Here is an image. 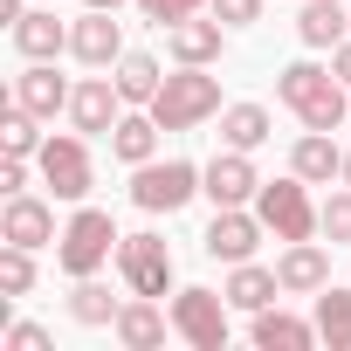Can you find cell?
I'll list each match as a JSON object with an SVG mask.
<instances>
[{
	"mask_svg": "<svg viewBox=\"0 0 351 351\" xmlns=\"http://www.w3.org/2000/svg\"><path fill=\"white\" fill-rule=\"evenodd\" d=\"M276 104H289L296 117H303V131H337L344 117H351V83H337L324 62H289V69H276Z\"/></svg>",
	"mask_w": 351,
	"mask_h": 351,
	"instance_id": "cell-1",
	"label": "cell"
},
{
	"mask_svg": "<svg viewBox=\"0 0 351 351\" xmlns=\"http://www.w3.org/2000/svg\"><path fill=\"white\" fill-rule=\"evenodd\" d=\"M228 104H221V76H207V69H186V62H172V76L158 83V97H152V117H158V131H200L207 117H221Z\"/></svg>",
	"mask_w": 351,
	"mask_h": 351,
	"instance_id": "cell-2",
	"label": "cell"
},
{
	"mask_svg": "<svg viewBox=\"0 0 351 351\" xmlns=\"http://www.w3.org/2000/svg\"><path fill=\"white\" fill-rule=\"evenodd\" d=\"M207 193V165L193 158H145L131 165V207L138 214H180Z\"/></svg>",
	"mask_w": 351,
	"mask_h": 351,
	"instance_id": "cell-3",
	"label": "cell"
},
{
	"mask_svg": "<svg viewBox=\"0 0 351 351\" xmlns=\"http://www.w3.org/2000/svg\"><path fill=\"white\" fill-rule=\"evenodd\" d=\"M117 221L104 214V207H76L69 214V228H62V241H56V269L69 276V282H83V276H104L110 262H117Z\"/></svg>",
	"mask_w": 351,
	"mask_h": 351,
	"instance_id": "cell-4",
	"label": "cell"
},
{
	"mask_svg": "<svg viewBox=\"0 0 351 351\" xmlns=\"http://www.w3.org/2000/svg\"><path fill=\"white\" fill-rule=\"evenodd\" d=\"M35 165H42V186L56 193V200H69V207H83L90 200V186H97V165H90V138L69 124V131H56L42 152H35Z\"/></svg>",
	"mask_w": 351,
	"mask_h": 351,
	"instance_id": "cell-5",
	"label": "cell"
},
{
	"mask_svg": "<svg viewBox=\"0 0 351 351\" xmlns=\"http://www.w3.org/2000/svg\"><path fill=\"white\" fill-rule=\"evenodd\" d=\"M255 214H262V228L276 234V241H317L324 228H317V200H310V180H262V193H255Z\"/></svg>",
	"mask_w": 351,
	"mask_h": 351,
	"instance_id": "cell-6",
	"label": "cell"
},
{
	"mask_svg": "<svg viewBox=\"0 0 351 351\" xmlns=\"http://www.w3.org/2000/svg\"><path fill=\"white\" fill-rule=\"evenodd\" d=\"M228 296L221 289H180L172 296V330H180L193 351H228Z\"/></svg>",
	"mask_w": 351,
	"mask_h": 351,
	"instance_id": "cell-7",
	"label": "cell"
},
{
	"mask_svg": "<svg viewBox=\"0 0 351 351\" xmlns=\"http://www.w3.org/2000/svg\"><path fill=\"white\" fill-rule=\"evenodd\" d=\"M117 282L131 296H165L172 289V248H165V234H124L117 241Z\"/></svg>",
	"mask_w": 351,
	"mask_h": 351,
	"instance_id": "cell-8",
	"label": "cell"
},
{
	"mask_svg": "<svg viewBox=\"0 0 351 351\" xmlns=\"http://www.w3.org/2000/svg\"><path fill=\"white\" fill-rule=\"evenodd\" d=\"M262 214L255 207H214V221H207V234H200V248L214 255V262H255V248H262Z\"/></svg>",
	"mask_w": 351,
	"mask_h": 351,
	"instance_id": "cell-9",
	"label": "cell"
},
{
	"mask_svg": "<svg viewBox=\"0 0 351 351\" xmlns=\"http://www.w3.org/2000/svg\"><path fill=\"white\" fill-rule=\"evenodd\" d=\"M165 56L186 62V69H214V62L228 56V21H221V14H186V21H172V28H165Z\"/></svg>",
	"mask_w": 351,
	"mask_h": 351,
	"instance_id": "cell-10",
	"label": "cell"
},
{
	"mask_svg": "<svg viewBox=\"0 0 351 351\" xmlns=\"http://www.w3.org/2000/svg\"><path fill=\"white\" fill-rule=\"evenodd\" d=\"M255 193H262L255 152H234V145H221V152L207 158V200H214V207H255Z\"/></svg>",
	"mask_w": 351,
	"mask_h": 351,
	"instance_id": "cell-11",
	"label": "cell"
},
{
	"mask_svg": "<svg viewBox=\"0 0 351 351\" xmlns=\"http://www.w3.org/2000/svg\"><path fill=\"white\" fill-rule=\"evenodd\" d=\"M124 110H131V104H124V97H117V83H110V76H83V83H76V97H69V110H62V117H69V124H76V131H83V138H110V131H117V117H124Z\"/></svg>",
	"mask_w": 351,
	"mask_h": 351,
	"instance_id": "cell-12",
	"label": "cell"
},
{
	"mask_svg": "<svg viewBox=\"0 0 351 351\" xmlns=\"http://www.w3.org/2000/svg\"><path fill=\"white\" fill-rule=\"evenodd\" d=\"M0 241H14V248H56L62 241L56 207L35 200V193H8V207H0Z\"/></svg>",
	"mask_w": 351,
	"mask_h": 351,
	"instance_id": "cell-13",
	"label": "cell"
},
{
	"mask_svg": "<svg viewBox=\"0 0 351 351\" xmlns=\"http://www.w3.org/2000/svg\"><path fill=\"white\" fill-rule=\"evenodd\" d=\"M8 42L21 62H56V56H69V21H56V0H42L8 28Z\"/></svg>",
	"mask_w": 351,
	"mask_h": 351,
	"instance_id": "cell-14",
	"label": "cell"
},
{
	"mask_svg": "<svg viewBox=\"0 0 351 351\" xmlns=\"http://www.w3.org/2000/svg\"><path fill=\"white\" fill-rule=\"evenodd\" d=\"M69 56L83 69H110L124 56V21L104 14V8H83V21H69Z\"/></svg>",
	"mask_w": 351,
	"mask_h": 351,
	"instance_id": "cell-15",
	"label": "cell"
},
{
	"mask_svg": "<svg viewBox=\"0 0 351 351\" xmlns=\"http://www.w3.org/2000/svg\"><path fill=\"white\" fill-rule=\"evenodd\" d=\"M276 282H282V296H317V289L330 282V255H324V241H282V255H276Z\"/></svg>",
	"mask_w": 351,
	"mask_h": 351,
	"instance_id": "cell-16",
	"label": "cell"
},
{
	"mask_svg": "<svg viewBox=\"0 0 351 351\" xmlns=\"http://www.w3.org/2000/svg\"><path fill=\"white\" fill-rule=\"evenodd\" d=\"M165 330H172V310H158V296H124V310H117V324H110V337H117L124 351H158Z\"/></svg>",
	"mask_w": 351,
	"mask_h": 351,
	"instance_id": "cell-17",
	"label": "cell"
},
{
	"mask_svg": "<svg viewBox=\"0 0 351 351\" xmlns=\"http://www.w3.org/2000/svg\"><path fill=\"white\" fill-rule=\"evenodd\" d=\"M289 172L310 180V186H330V180H344V145H337L330 131H303V138L289 145Z\"/></svg>",
	"mask_w": 351,
	"mask_h": 351,
	"instance_id": "cell-18",
	"label": "cell"
},
{
	"mask_svg": "<svg viewBox=\"0 0 351 351\" xmlns=\"http://www.w3.org/2000/svg\"><path fill=\"white\" fill-rule=\"evenodd\" d=\"M14 97H21V104H28V110H35L42 124H49L56 110H69L76 83H69V76H56V62H28V69L14 76Z\"/></svg>",
	"mask_w": 351,
	"mask_h": 351,
	"instance_id": "cell-19",
	"label": "cell"
},
{
	"mask_svg": "<svg viewBox=\"0 0 351 351\" xmlns=\"http://www.w3.org/2000/svg\"><path fill=\"white\" fill-rule=\"evenodd\" d=\"M110 83H117V97H124L131 110H152V97H158L165 69H158V56H145V49H124V56L110 62Z\"/></svg>",
	"mask_w": 351,
	"mask_h": 351,
	"instance_id": "cell-20",
	"label": "cell"
},
{
	"mask_svg": "<svg viewBox=\"0 0 351 351\" xmlns=\"http://www.w3.org/2000/svg\"><path fill=\"white\" fill-rule=\"evenodd\" d=\"M248 337H255L262 351H310V344H324V337H317V317L303 324V317H289V310H276V303L255 310V330H248Z\"/></svg>",
	"mask_w": 351,
	"mask_h": 351,
	"instance_id": "cell-21",
	"label": "cell"
},
{
	"mask_svg": "<svg viewBox=\"0 0 351 351\" xmlns=\"http://www.w3.org/2000/svg\"><path fill=\"white\" fill-rule=\"evenodd\" d=\"M344 35H351V8H344V0H310V8L296 14V42H303V49H317V56H324V49H337Z\"/></svg>",
	"mask_w": 351,
	"mask_h": 351,
	"instance_id": "cell-22",
	"label": "cell"
},
{
	"mask_svg": "<svg viewBox=\"0 0 351 351\" xmlns=\"http://www.w3.org/2000/svg\"><path fill=\"white\" fill-rule=\"evenodd\" d=\"M158 138H165V131H158L152 110H124L117 131H110V158H117V165H145V158H158Z\"/></svg>",
	"mask_w": 351,
	"mask_h": 351,
	"instance_id": "cell-23",
	"label": "cell"
},
{
	"mask_svg": "<svg viewBox=\"0 0 351 351\" xmlns=\"http://www.w3.org/2000/svg\"><path fill=\"white\" fill-rule=\"evenodd\" d=\"M221 296H228L234 310H248V317H255V310H269V303L282 296V282H276V269H262V262H234Z\"/></svg>",
	"mask_w": 351,
	"mask_h": 351,
	"instance_id": "cell-24",
	"label": "cell"
},
{
	"mask_svg": "<svg viewBox=\"0 0 351 351\" xmlns=\"http://www.w3.org/2000/svg\"><path fill=\"white\" fill-rule=\"evenodd\" d=\"M276 138V117L262 110V104H228L221 110V145H234V152H262Z\"/></svg>",
	"mask_w": 351,
	"mask_h": 351,
	"instance_id": "cell-25",
	"label": "cell"
},
{
	"mask_svg": "<svg viewBox=\"0 0 351 351\" xmlns=\"http://www.w3.org/2000/svg\"><path fill=\"white\" fill-rule=\"evenodd\" d=\"M117 310H124V296H110V282H97V276H83V282L69 289V317H76L83 330H104V324H117Z\"/></svg>",
	"mask_w": 351,
	"mask_h": 351,
	"instance_id": "cell-26",
	"label": "cell"
},
{
	"mask_svg": "<svg viewBox=\"0 0 351 351\" xmlns=\"http://www.w3.org/2000/svg\"><path fill=\"white\" fill-rule=\"evenodd\" d=\"M317 337L330 351H351V289H337V282L317 289Z\"/></svg>",
	"mask_w": 351,
	"mask_h": 351,
	"instance_id": "cell-27",
	"label": "cell"
},
{
	"mask_svg": "<svg viewBox=\"0 0 351 351\" xmlns=\"http://www.w3.org/2000/svg\"><path fill=\"white\" fill-rule=\"evenodd\" d=\"M317 228L330 234V248H351V186H344V180H337L330 200L317 207Z\"/></svg>",
	"mask_w": 351,
	"mask_h": 351,
	"instance_id": "cell-28",
	"label": "cell"
},
{
	"mask_svg": "<svg viewBox=\"0 0 351 351\" xmlns=\"http://www.w3.org/2000/svg\"><path fill=\"white\" fill-rule=\"evenodd\" d=\"M35 289V248H0V296H28Z\"/></svg>",
	"mask_w": 351,
	"mask_h": 351,
	"instance_id": "cell-29",
	"label": "cell"
},
{
	"mask_svg": "<svg viewBox=\"0 0 351 351\" xmlns=\"http://www.w3.org/2000/svg\"><path fill=\"white\" fill-rule=\"evenodd\" d=\"M138 14L152 28H172V21H186V14H207V0H138Z\"/></svg>",
	"mask_w": 351,
	"mask_h": 351,
	"instance_id": "cell-30",
	"label": "cell"
},
{
	"mask_svg": "<svg viewBox=\"0 0 351 351\" xmlns=\"http://www.w3.org/2000/svg\"><path fill=\"white\" fill-rule=\"evenodd\" d=\"M262 8H269V0H207V14H221L228 28H255Z\"/></svg>",
	"mask_w": 351,
	"mask_h": 351,
	"instance_id": "cell-31",
	"label": "cell"
},
{
	"mask_svg": "<svg viewBox=\"0 0 351 351\" xmlns=\"http://www.w3.org/2000/svg\"><path fill=\"white\" fill-rule=\"evenodd\" d=\"M0 344H8V351H49L56 337H49L42 324H8V330H0Z\"/></svg>",
	"mask_w": 351,
	"mask_h": 351,
	"instance_id": "cell-32",
	"label": "cell"
},
{
	"mask_svg": "<svg viewBox=\"0 0 351 351\" xmlns=\"http://www.w3.org/2000/svg\"><path fill=\"white\" fill-rule=\"evenodd\" d=\"M0 193H28V158H0Z\"/></svg>",
	"mask_w": 351,
	"mask_h": 351,
	"instance_id": "cell-33",
	"label": "cell"
},
{
	"mask_svg": "<svg viewBox=\"0 0 351 351\" xmlns=\"http://www.w3.org/2000/svg\"><path fill=\"white\" fill-rule=\"evenodd\" d=\"M330 76H337V83H351V35L330 49Z\"/></svg>",
	"mask_w": 351,
	"mask_h": 351,
	"instance_id": "cell-34",
	"label": "cell"
},
{
	"mask_svg": "<svg viewBox=\"0 0 351 351\" xmlns=\"http://www.w3.org/2000/svg\"><path fill=\"white\" fill-rule=\"evenodd\" d=\"M83 8H104V14H117V8H124V0H83Z\"/></svg>",
	"mask_w": 351,
	"mask_h": 351,
	"instance_id": "cell-35",
	"label": "cell"
},
{
	"mask_svg": "<svg viewBox=\"0 0 351 351\" xmlns=\"http://www.w3.org/2000/svg\"><path fill=\"white\" fill-rule=\"evenodd\" d=\"M344 186H351V145H344Z\"/></svg>",
	"mask_w": 351,
	"mask_h": 351,
	"instance_id": "cell-36",
	"label": "cell"
},
{
	"mask_svg": "<svg viewBox=\"0 0 351 351\" xmlns=\"http://www.w3.org/2000/svg\"><path fill=\"white\" fill-rule=\"evenodd\" d=\"M344 8H351V0H344Z\"/></svg>",
	"mask_w": 351,
	"mask_h": 351,
	"instance_id": "cell-37",
	"label": "cell"
}]
</instances>
